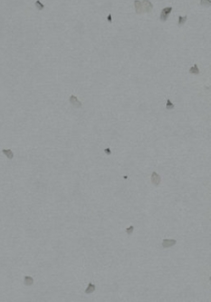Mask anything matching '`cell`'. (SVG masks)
<instances>
[{
    "label": "cell",
    "mask_w": 211,
    "mask_h": 302,
    "mask_svg": "<svg viewBox=\"0 0 211 302\" xmlns=\"http://www.w3.org/2000/svg\"><path fill=\"white\" fill-rule=\"evenodd\" d=\"M134 7H135V10L137 14L140 15L143 12V10H142V4L140 0H135L134 1Z\"/></svg>",
    "instance_id": "obj_5"
},
{
    "label": "cell",
    "mask_w": 211,
    "mask_h": 302,
    "mask_svg": "<svg viewBox=\"0 0 211 302\" xmlns=\"http://www.w3.org/2000/svg\"><path fill=\"white\" fill-rule=\"evenodd\" d=\"M171 11H172V7H164V8L161 10V12H160V16H159V19L161 20L162 22L167 21V19H168V15H170V14L171 13Z\"/></svg>",
    "instance_id": "obj_1"
},
{
    "label": "cell",
    "mask_w": 211,
    "mask_h": 302,
    "mask_svg": "<svg viewBox=\"0 0 211 302\" xmlns=\"http://www.w3.org/2000/svg\"><path fill=\"white\" fill-rule=\"evenodd\" d=\"M200 3L203 7H209V6H211V0H200Z\"/></svg>",
    "instance_id": "obj_14"
},
{
    "label": "cell",
    "mask_w": 211,
    "mask_h": 302,
    "mask_svg": "<svg viewBox=\"0 0 211 302\" xmlns=\"http://www.w3.org/2000/svg\"><path fill=\"white\" fill-rule=\"evenodd\" d=\"M160 181H161V178H160V176H159L157 173L153 172L152 174H151V182H152V184L155 186H158L159 183H160Z\"/></svg>",
    "instance_id": "obj_3"
},
{
    "label": "cell",
    "mask_w": 211,
    "mask_h": 302,
    "mask_svg": "<svg viewBox=\"0 0 211 302\" xmlns=\"http://www.w3.org/2000/svg\"><path fill=\"white\" fill-rule=\"evenodd\" d=\"M69 101H70V103H71L72 105H73V107H75V108L82 107V103H81V102L77 99V97H76L75 95H71V96H70Z\"/></svg>",
    "instance_id": "obj_4"
},
{
    "label": "cell",
    "mask_w": 211,
    "mask_h": 302,
    "mask_svg": "<svg viewBox=\"0 0 211 302\" xmlns=\"http://www.w3.org/2000/svg\"><path fill=\"white\" fill-rule=\"evenodd\" d=\"M108 21L112 22V15H109V16H108Z\"/></svg>",
    "instance_id": "obj_16"
},
{
    "label": "cell",
    "mask_w": 211,
    "mask_h": 302,
    "mask_svg": "<svg viewBox=\"0 0 211 302\" xmlns=\"http://www.w3.org/2000/svg\"><path fill=\"white\" fill-rule=\"evenodd\" d=\"M133 230H134V227L133 226H131V227H129V228H127V229H126V232L128 233V234H132V231H133Z\"/></svg>",
    "instance_id": "obj_15"
},
{
    "label": "cell",
    "mask_w": 211,
    "mask_h": 302,
    "mask_svg": "<svg viewBox=\"0 0 211 302\" xmlns=\"http://www.w3.org/2000/svg\"><path fill=\"white\" fill-rule=\"evenodd\" d=\"M3 153H4L5 154H6V155L9 158V159H12V158H13V156H14L13 153H12V151H11V150H3Z\"/></svg>",
    "instance_id": "obj_13"
},
{
    "label": "cell",
    "mask_w": 211,
    "mask_h": 302,
    "mask_svg": "<svg viewBox=\"0 0 211 302\" xmlns=\"http://www.w3.org/2000/svg\"><path fill=\"white\" fill-rule=\"evenodd\" d=\"M35 7H36L38 10H43V9L45 8V5L42 4L41 1L37 0L36 2H35Z\"/></svg>",
    "instance_id": "obj_11"
},
{
    "label": "cell",
    "mask_w": 211,
    "mask_h": 302,
    "mask_svg": "<svg viewBox=\"0 0 211 302\" xmlns=\"http://www.w3.org/2000/svg\"><path fill=\"white\" fill-rule=\"evenodd\" d=\"M105 152H106V153H108V154H110V153H111V151H110V149H106V150H105Z\"/></svg>",
    "instance_id": "obj_17"
},
{
    "label": "cell",
    "mask_w": 211,
    "mask_h": 302,
    "mask_svg": "<svg viewBox=\"0 0 211 302\" xmlns=\"http://www.w3.org/2000/svg\"><path fill=\"white\" fill-rule=\"evenodd\" d=\"M142 10L146 12V13H150L151 10L153 9V5L151 1L149 0H143L142 1Z\"/></svg>",
    "instance_id": "obj_2"
},
{
    "label": "cell",
    "mask_w": 211,
    "mask_h": 302,
    "mask_svg": "<svg viewBox=\"0 0 211 302\" xmlns=\"http://www.w3.org/2000/svg\"><path fill=\"white\" fill-rule=\"evenodd\" d=\"M95 289H96V287H95V285L93 284V283H90V284L88 285V287H87V289H85V293H86V294L93 293V291H95Z\"/></svg>",
    "instance_id": "obj_7"
},
{
    "label": "cell",
    "mask_w": 211,
    "mask_h": 302,
    "mask_svg": "<svg viewBox=\"0 0 211 302\" xmlns=\"http://www.w3.org/2000/svg\"><path fill=\"white\" fill-rule=\"evenodd\" d=\"M188 72H189V73H192V74H198L199 73V69H198V65H194L193 66L190 67Z\"/></svg>",
    "instance_id": "obj_8"
},
{
    "label": "cell",
    "mask_w": 211,
    "mask_h": 302,
    "mask_svg": "<svg viewBox=\"0 0 211 302\" xmlns=\"http://www.w3.org/2000/svg\"><path fill=\"white\" fill-rule=\"evenodd\" d=\"M175 108V104L173 103H171L170 100H167L166 103V109L167 110H173Z\"/></svg>",
    "instance_id": "obj_10"
},
{
    "label": "cell",
    "mask_w": 211,
    "mask_h": 302,
    "mask_svg": "<svg viewBox=\"0 0 211 302\" xmlns=\"http://www.w3.org/2000/svg\"><path fill=\"white\" fill-rule=\"evenodd\" d=\"M175 244H176V240H163L162 247L163 248H170V247L174 246Z\"/></svg>",
    "instance_id": "obj_6"
},
{
    "label": "cell",
    "mask_w": 211,
    "mask_h": 302,
    "mask_svg": "<svg viewBox=\"0 0 211 302\" xmlns=\"http://www.w3.org/2000/svg\"><path fill=\"white\" fill-rule=\"evenodd\" d=\"M33 282H34V280H33V278H31V277L26 276V278H25V284L27 285V286H29V285H32Z\"/></svg>",
    "instance_id": "obj_12"
},
{
    "label": "cell",
    "mask_w": 211,
    "mask_h": 302,
    "mask_svg": "<svg viewBox=\"0 0 211 302\" xmlns=\"http://www.w3.org/2000/svg\"><path fill=\"white\" fill-rule=\"evenodd\" d=\"M187 15H184V16H182V15H179V19H178V25H179V26H182V25H184L186 23V21H187Z\"/></svg>",
    "instance_id": "obj_9"
}]
</instances>
